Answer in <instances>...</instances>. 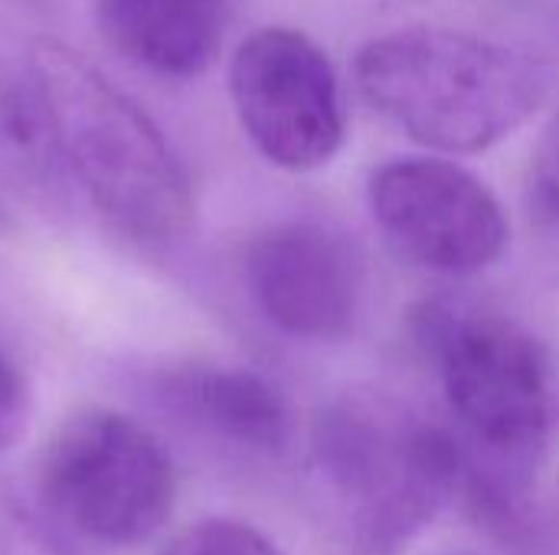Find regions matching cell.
Here are the masks:
<instances>
[{"label":"cell","instance_id":"7c38bea8","mask_svg":"<svg viewBox=\"0 0 559 555\" xmlns=\"http://www.w3.org/2000/svg\"><path fill=\"white\" fill-rule=\"evenodd\" d=\"M160 555H285L262 530L239 520H200L177 533Z\"/></svg>","mask_w":559,"mask_h":555},{"label":"cell","instance_id":"277c9868","mask_svg":"<svg viewBox=\"0 0 559 555\" xmlns=\"http://www.w3.org/2000/svg\"><path fill=\"white\" fill-rule=\"evenodd\" d=\"M318 478L354 555H400L462 487V442L380 393L331 402L311 435Z\"/></svg>","mask_w":559,"mask_h":555},{"label":"cell","instance_id":"3957f363","mask_svg":"<svg viewBox=\"0 0 559 555\" xmlns=\"http://www.w3.org/2000/svg\"><path fill=\"white\" fill-rule=\"evenodd\" d=\"M354 79L390 124L442 154L488 150L550 98V69L527 49L439 26L373 36Z\"/></svg>","mask_w":559,"mask_h":555},{"label":"cell","instance_id":"ba28073f","mask_svg":"<svg viewBox=\"0 0 559 555\" xmlns=\"http://www.w3.org/2000/svg\"><path fill=\"white\" fill-rule=\"evenodd\" d=\"M246 288L262 317L292 340H344L364 298V272L354 249L328 226L278 222L246 249Z\"/></svg>","mask_w":559,"mask_h":555},{"label":"cell","instance_id":"2e32d148","mask_svg":"<svg viewBox=\"0 0 559 555\" xmlns=\"http://www.w3.org/2000/svg\"><path fill=\"white\" fill-rule=\"evenodd\" d=\"M7 222V213H3V206H0V226Z\"/></svg>","mask_w":559,"mask_h":555},{"label":"cell","instance_id":"52a82bcc","mask_svg":"<svg viewBox=\"0 0 559 555\" xmlns=\"http://www.w3.org/2000/svg\"><path fill=\"white\" fill-rule=\"evenodd\" d=\"M367 200L396 255L432 275H478L504 255L511 239L498 196L452 160H390L370 177Z\"/></svg>","mask_w":559,"mask_h":555},{"label":"cell","instance_id":"7a4b0ae2","mask_svg":"<svg viewBox=\"0 0 559 555\" xmlns=\"http://www.w3.org/2000/svg\"><path fill=\"white\" fill-rule=\"evenodd\" d=\"M26 65L43 92L62 170L98 216L141 245L180 242L197 219L193 183L154 118L62 39L36 36Z\"/></svg>","mask_w":559,"mask_h":555},{"label":"cell","instance_id":"8992f818","mask_svg":"<svg viewBox=\"0 0 559 555\" xmlns=\"http://www.w3.org/2000/svg\"><path fill=\"white\" fill-rule=\"evenodd\" d=\"M229 98L252 147L275 167H324L344 144L347 118L328 52L292 26H262L229 62Z\"/></svg>","mask_w":559,"mask_h":555},{"label":"cell","instance_id":"5b68a950","mask_svg":"<svg viewBox=\"0 0 559 555\" xmlns=\"http://www.w3.org/2000/svg\"><path fill=\"white\" fill-rule=\"evenodd\" d=\"M174 500L177 474L167 448L115 409L69 415L36 468V514L72 550L141 546L160 533Z\"/></svg>","mask_w":559,"mask_h":555},{"label":"cell","instance_id":"5bb4252c","mask_svg":"<svg viewBox=\"0 0 559 555\" xmlns=\"http://www.w3.org/2000/svg\"><path fill=\"white\" fill-rule=\"evenodd\" d=\"M0 555H75V550L39 514L0 507Z\"/></svg>","mask_w":559,"mask_h":555},{"label":"cell","instance_id":"9a60e30c","mask_svg":"<svg viewBox=\"0 0 559 555\" xmlns=\"http://www.w3.org/2000/svg\"><path fill=\"white\" fill-rule=\"evenodd\" d=\"M33 412V396L23 370L0 347V455H7L26 432Z\"/></svg>","mask_w":559,"mask_h":555},{"label":"cell","instance_id":"6da1fadb","mask_svg":"<svg viewBox=\"0 0 559 555\" xmlns=\"http://www.w3.org/2000/svg\"><path fill=\"white\" fill-rule=\"evenodd\" d=\"M413 327L455 419L465 455L462 491L488 527L511 533L557 435L554 360L527 327L462 298L426 301Z\"/></svg>","mask_w":559,"mask_h":555},{"label":"cell","instance_id":"9c48e42d","mask_svg":"<svg viewBox=\"0 0 559 555\" xmlns=\"http://www.w3.org/2000/svg\"><path fill=\"white\" fill-rule=\"evenodd\" d=\"M157 399L183 425L255 458H282L292 445V406L262 373L242 366H183L157 379Z\"/></svg>","mask_w":559,"mask_h":555},{"label":"cell","instance_id":"30bf717a","mask_svg":"<svg viewBox=\"0 0 559 555\" xmlns=\"http://www.w3.org/2000/svg\"><path fill=\"white\" fill-rule=\"evenodd\" d=\"M98 23L131 62L193 79L219 56L226 0H98Z\"/></svg>","mask_w":559,"mask_h":555},{"label":"cell","instance_id":"8fae6325","mask_svg":"<svg viewBox=\"0 0 559 555\" xmlns=\"http://www.w3.org/2000/svg\"><path fill=\"white\" fill-rule=\"evenodd\" d=\"M0 157L36 190H52L66 177L43 92L23 69H0Z\"/></svg>","mask_w":559,"mask_h":555},{"label":"cell","instance_id":"4fadbf2b","mask_svg":"<svg viewBox=\"0 0 559 555\" xmlns=\"http://www.w3.org/2000/svg\"><path fill=\"white\" fill-rule=\"evenodd\" d=\"M527 209L547 232H559V111L540 134L527 170Z\"/></svg>","mask_w":559,"mask_h":555}]
</instances>
